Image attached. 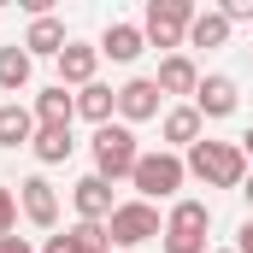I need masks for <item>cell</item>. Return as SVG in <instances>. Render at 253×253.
<instances>
[{
	"mask_svg": "<svg viewBox=\"0 0 253 253\" xmlns=\"http://www.w3.org/2000/svg\"><path fill=\"white\" fill-rule=\"evenodd\" d=\"M159 135H165V147H171V153H189L194 141L206 135V118L194 112L189 100H183V106H165V118H159Z\"/></svg>",
	"mask_w": 253,
	"mask_h": 253,
	"instance_id": "4fadbf2b",
	"label": "cell"
},
{
	"mask_svg": "<svg viewBox=\"0 0 253 253\" xmlns=\"http://www.w3.org/2000/svg\"><path fill=\"white\" fill-rule=\"evenodd\" d=\"M88 147H94V177H106V183H124L141 159V141H135L129 124H100Z\"/></svg>",
	"mask_w": 253,
	"mask_h": 253,
	"instance_id": "277c9868",
	"label": "cell"
},
{
	"mask_svg": "<svg viewBox=\"0 0 253 253\" xmlns=\"http://www.w3.org/2000/svg\"><path fill=\"white\" fill-rule=\"evenodd\" d=\"M153 83H159V94H165V100L177 94V106H183V100H194V88H200V65H194L189 53H165Z\"/></svg>",
	"mask_w": 253,
	"mask_h": 253,
	"instance_id": "7c38bea8",
	"label": "cell"
},
{
	"mask_svg": "<svg viewBox=\"0 0 253 253\" xmlns=\"http://www.w3.org/2000/svg\"><path fill=\"white\" fill-rule=\"evenodd\" d=\"M159 230H165V218H159V206H147V200H118V206H112V218H106L112 253L141 248V242H159Z\"/></svg>",
	"mask_w": 253,
	"mask_h": 253,
	"instance_id": "8992f818",
	"label": "cell"
},
{
	"mask_svg": "<svg viewBox=\"0 0 253 253\" xmlns=\"http://www.w3.org/2000/svg\"><path fill=\"white\" fill-rule=\"evenodd\" d=\"M236 253H253V218H242V230H236Z\"/></svg>",
	"mask_w": 253,
	"mask_h": 253,
	"instance_id": "d4e9b609",
	"label": "cell"
},
{
	"mask_svg": "<svg viewBox=\"0 0 253 253\" xmlns=\"http://www.w3.org/2000/svg\"><path fill=\"white\" fill-rule=\"evenodd\" d=\"M206 253H236V248H206Z\"/></svg>",
	"mask_w": 253,
	"mask_h": 253,
	"instance_id": "f546056e",
	"label": "cell"
},
{
	"mask_svg": "<svg viewBox=\"0 0 253 253\" xmlns=\"http://www.w3.org/2000/svg\"><path fill=\"white\" fill-rule=\"evenodd\" d=\"M0 253H36V248H30L24 236H0Z\"/></svg>",
	"mask_w": 253,
	"mask_h": 253,
	"instance_id": "484cf974",
	"label": "cell"
},
{
	"mask_svg": "<svg viewBox=\"0 0 253 253\" xmlns=\"http://www.w3.org/2000/svg\"><path fill=\"white\" fill-rule=\"evenodd\" d=\"M65 236H71V248H77V253H112V236H106V224H83V218H77Z\"/></svg>",
	"mask_w": 253,
	"mask_h": 253,
	"instance_id": "7402d4cb",
	"label": "cell"
},
{
	"mask_svg": "<svg viewBox=\"0 0 253 253\" xmlns=\"http://www.w3.org/2000/svg\"><path fill=\"white\" fill-rule=\"evenodd\" d=\"M94 47H100V59H112V65H135L147 53V36H141V24H106Z\"/></svg>",
	"mask_w": 253,
	"mask_h": 253,
	"instance_id": "5bb4252c",
	"label": "cell"
},
{
	"mask_svg": "<svg viewBox=\"0 0 253 253\" xmlns=\"http://www.w3.org/2000/svg\"><path fill=\"white\" fill-rule=\"evenodd\" d=\"M0 236H18V189H0Z\"/></svg>",
	"mask_w": 253,
	"mask_h": 253,
	"instance_id": "603a6c76",
	"label": "cell"
},
{
	"mask_svg": "<svg viewBox=\"0 0 253 253\" xmlns=\"http://www.w3.org/2000/svg\"><path fill=\"white\" fill-rule=\"evenodd\" d=\"M30 71H36V59L24 53V42H12V47H0V94H24L30 88Z\"/></svg>",
	"mask_w": 253,
	"mask_h": 253,
	"instance_id": "d6986e66",
	"label": "cell"
},
{
	"mask_svg": "<svg viewBox=\"0 0 253 253\" xmlns=\"http://www.w3.org/2000/svg\"><path fill=\"white\" fill-rule=\"evenodd\" d=\"M183 183H189V165H183V153H171V147L141 153L135 171H129V189H135V200H147V206H159V200H183Z\"/></svg>",
	"mask_w": 253,
	"mask_h": 253,
	"instance_id": "7a4b0ae2",
	"label": "cell"
},
{
	"mask_svg": "<svg viewBox=\"0 0 253 253\" xmlns=\"http://www.w3.org/2000/svg\"><path fill=\"white\" fill-rule=\"evenodd\" d=\"M42 253H77V248H71V236H47V242H42Z\"/></svg>",
	"mask_w": 253,
	"mask_h": 253,
	"instance_id": "4316f807",
	"label": "cell"
},
{
	"mask_svg": "<svg viewBox=\"0 0 253 253\" xmlns=\"http://www.w3.org/2000/svg\"><path fill=\"white\" fill-rule=\"evenodd\" d=\"M236 147H242V153H248V165H253V124L242 129V135H236Z\"/></svg>",
	"mask_w": 253,
	"mask_h": 253,
	"instance_id": "83f0119b",
	"label": "cell"
},
{
	"mask_svg": "<svg viewBox=\"0 0 253 253\" xmlns=\"http://www.w3.org/2000/svg\"><path fill=\"white\" fill-rule=\"evenodd\" d=\"M218 12H224L230 24H253V0H224Z\"/></svg>",
	"mask_w": 253,
	"mask_h": 253,
	"instance_id": "cb8c5ba5",
	"label": "cell"
},
{
	"mask_svg": "<svg viewBox=\"0 0 253 253\" xmlns=\"http://www.w3.org/2000/svg\"><path fill=\"white\" fill-rule=\"evenodd\" d=\"M36 141V112L24 100H0V147H30Z\"/></svg>",
	"mask_w": 253,
	"mask_h": 253,
	"instance_id": "e0dca14e",
	"label": "cell"
},
{
	"mask_svg": "<svg viewBox=\"0 0 253 253\" xmlns=\"http://www.w3.org/2000/svg\"><path fill=\"white\" fill-rule=\"evenodd\" d=\"M230 30H236V24H230L218 6H206V12H194V24H189V47H224Z\"/></svg>",
	"mask_w": 253,
	"mask_h": 253,
	"instance_id": "44dd1931",
	"label": "cell"
},
{
	"mask_svg": "<svg viewBox=\"0 0 253 253\" xmlns=\"http://www.w3.org/2000/svg\"><path fill=\"white\" fill-rule=\"evenodd\" d=\"M183 165H189V177L194 183H206V189H242L248 183V153L236 147V141H194L189 153H183Z\"/></svg>",
	"mask_w": 253,
	"mask_h": 253,
	"instance_id": "6da1fadb",
	"label": "cell"
},
{
	"mask_svg": "<svg viewBox=\"0 0 253 253\" xmlns=\"http://www.w3.org/2000/svg\"><path fill=\"white\" fill-rule=\"evenodd\" d=\"M77 118H88V124H112L118 118V88H106V83H88V88H77Z\"/></svg>",
	"mask_w": 253,
	"mask_h": 253,
	"instance_id": "ac0fdd59",
	"label": "cell"
},
{
	"mask_svg": "<svg viewBox=\"0 0 253 253\" xmlns=\"http://www.w3.org/2000/svg\"><path fill=\"white\" fill-rule=\"evenodd\" d=\"M236 194L248 200V218H253V171H248V183H242V189H236Z\"/></svg>",
	"mask_w": 253,
	"mask_h": 253,
	"instance_id": "f1b7e54d",
	"label": "cell"
},
{
	"mask_svg": "<svg viewBox=\"0 0 253 253\" xmlns=\"http://www.w3.org/2000/svg\"><path fill=\"white\" fill-rule=\"evenodd\" d=\"M189 106L200 112V118H230V112L242 106V88H236V77H224V71H206Z\"/></svg>",
	"mask_w": 253,
	"mask_h": 253,
	"instance_id": "9c48e42d",
	"label": "cell"
},
{
	"mask_svg": "<svg viewBox=\"0 0 253 253\" xmlns=\"http://www.w3.org/2000/svg\"><path fill=\"white\" fill-rule=\"evenodd\" d=\"M94 71H100V47H94V42H71V47L59 53V83H65V88H88V83H100Z\"/></svg>",
	"mask_w": 253,
	"mask_h": 253,
	"instance_id": "9a60e30c",
	"label": "cell"
},
{
	"mask_svg": "<svg viewBox=\"0 0 253 253\" xmlns=\"http://www.w3.org/2000/svg\"><path fill=\"white\" fill-rule=\"evenodd\" d=\"M18 212L36 224V230H59V189L47 177H24L18 183Z\"/></svg>",
	"mask_w": 253,
	"mask_h": 253,
	"instance_id": "ba28073f",
	"label": "cell"
},
{
	"mask_svg": "<svg viewBox=\"0 0 253 253\" xmlns=\"http://www.w3.org/2000/svg\"><path fill=\"white\" fill-rule=\"evenodd\" d=\"M65 47H71L65 18H53V12H36V18H30V30H24V53H30V59H59Z\"/></svg>",
	"mask_w": 253,
	"mask_h": 253,
	"instance_id": "8fae6325",
	"label": "cell"
},
{
	"mask_svg": "<svg viewBox=\"0 0 253 253\" xmlns=\"http://www.w3.org/2000/svg\"><path fill=\"white\" fill-rule=\"evenodd\" d=\"M30 153H36L42 165H65V159L77 153V135H71V124H36V141H30Z\"/></svg>",
	"mask_w": 253,
	"mask_h": 253,
	"instance_id": "2e32d148",
	"label": "cell"
},
{
	"mask_svg": "<svg viewBox=\"0 0 253 253\" xmlns=\"http://www.w3.org/2000/svg\"><path fill=\"white\" fill-rule=\"evenodd\" d=\"M30 112H36V124H71V118H77V94H71L65 83H53V88H42V94H36V106H30Z\"/></svg>",
	"mask_w": 253,
	"mask_h": 253,
	"instance_id": "ffe728a7",
	"label": "cell"
},
{
	"mask_svg": "<svg viewBox=\"0 0 253 253\" xmlns=\"http://www.w3.org/2000/svg\"><path fill=\"white\" fill-rule=\"evenodd\" d=\"M71 206H77V218H83V224H106L118 200H112V183H106V177H94V171H88V177H77V183H71Z\"/></svg>",
	"mask_w": 253,
	"mask_h": 253,
	"instance_id": "30bf717a",
	"label": "cell"
},
{
	"mask_svg": "<svg viewBox=\"0 0 253 253\" xmlns=\"http://www.w3.org/2000/svg\"><path fill=\"white\" fill-rule=\"evenodd\" d=\"M206 230H212V206L206 200H171V212H165V230H159V248L165 253H206Z\"/></svg>",
	"mask_w": 253,
	"mask_h": 253,
	"instance_id": "3957f363",
	"label": "cell"
},
{
	"mask_svg": "<svg viewBox=\"0 0 253 253\" xmlns=\"http://www.w3.org/2000/svg\"><path fill=\"white\" fill-rule=\"evenodd\" d=\"M194 0H147V12H141V36H147V47H165V53H177L183 42H189V24H194Z\"/></svg>",
	"mask_w": 253,
	"mask_h": 253,
	"instance_id": "5b68a950",
	"label": "cell"
},
{
	"mask_svg": "<svg viewBox=\"0 0 253 253\" xmlns=\"http://www.w3.org/2000/svg\"><path fill=\"white\" fill-rule=\"evenodd\" d=\"M147 118H165V94H159V83L153 77H129L124 88H118V124H147Z\"/></svg>",
	"mask_w": 253,
	"mask_h": 253,
	"instance_id": "52a82bcc",
	"label": "cell"
}]
</instances>
